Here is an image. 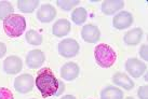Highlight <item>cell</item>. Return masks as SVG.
I'll return each mask as SVG.
<instances>
[{
	"instance_id": "18",
	"label": "cell",
	"mask_w": 148,
	"mask_h": 99,
	"mask_svg": "<svg viewBox=\"0 0 148 99\" xmlns=\"http://www.w3.org/2000/svg\"><path fill=\"white\" fill-rule=\"evenodd\" d=\"M39 5L38 0H18L17 9L23 13H33Z\"/></svg>"
},
{
	"instance_id": "8",
	"label": "cell",
	"mask_w": 148,
	"mask_h": 99,
	"mask_svg": "<svg viewBox=\"0 0 148 99\" xmlns=\"http://www.w3.org/2000/svg\"><path fill=\"white\" fill-rule=\"evenodd\" d=\"M81 38L88 43H96L101 38V30L93 24H86L81 29Z\"/></svg>"
},
{
	"instance_id": "24",
	"label": "cell",
	"mask_w": 148,
	"mask_h": 99,
	"mask_svg": "<svg viewBox=\"0 0 148 99\" xmlns=\"http://www.w3.org/2000/svg\"><path fill=\"white\" fill-rule=\"evenodd\" d=\"M148 86L147 85H143V86L138 87V91H137V96L140 99H148Z\"/></svg>"
},
{
	"instance_id": "15",
	"label": "cell",
	"mask_w": 148,
	"mask_h": 99,
	"mask_svg": "<svg viewBox=\"0 0 148 99\" xmlns=\"http://www.w3.org/2000/svg\"><path fill=\"white\" fill-rule=\"evenodd\" d=\"M143 35H144V33H143V29L140 28V27H135V28L131 29V30L127 31L125 35H124V43L131 46L137 45L142 41Z\"/></svg>"
},
{
	"instance_id": "9",
	"label": "cell",
	"mask_w": 148,
	"mask_h": 99,
	"mask_svg": "<svg viewBox=\"0 0 148 99\" xmlns=\"http://www.w3.org/2000/svg\"><path fill=\"white\" fill-rule=\"evenodd\" d=\"M45 60V53L41 50H32L26 56V65L30 69H37L41 67Z\"/></svg>"
},
{
	"instance_id": "10",
	"label": "cell",
	"mask_w": 148,
	"mask_h": 99,
	"mask_svg": "<svg viewBox=\"0 0 148 99\" xmlns=\"http://www.w3.org/2000/svg\"><path fill=\"white\" fill-rule=\"evenodd\" d=\"M23 68V62L18 56L12 55L4 59L3 62V71L8 74H16L21 72Z\"/></svg>"
},
{
	"instance_id": "25",
	"label": "cell",
	"mask_w": 148,
	"mask_h": 99,
	"mask_svg": "<svg viewBox=\"0 0 148 99\" xmlns=\"http://www.w3.org/2000/svg\"><path fill=\"white\" fill-rule=\"evenodd\" d=\"M140 56L142 59L148 60V45L147 44H143L140 49Z\"/></svg>"
},
{
	"instance_id": "12",
	"label": "cell",
	"mask_w": 148,
	"mask_h": 99,
	"mask_svg": "<svg viewBox=\"0 0 148 99\" xmlns=\"http://www.w3.org/2000/svg\"><path fill=\"white\" fill-rule=\"evenodd\" d=\"M56 16V10L52 4H42L37 11V18L41 23H50Z\"/></svg>"
},
{
	"instance_id": "14",
	"label": "cell",
	"mask_w": 148,
	"mask_h": 99,
	"mask_svg": "<svg viewBox=\"0 0 148 99\" xmlns=\"http://www.w3.org/2000/svg\"><path fill=\"white\" fill-rule=\"evenodd\" d=\"M70 29H71L70 22L66 18H60L54 23L53 27H52V33L55 37L62 38L67 36L70 33Z\"/></svg>"
},
{
	"instance_id": "26",
	"label": "cell",
	"mask_w": 148,
	"mask_h": 99,
	"mask_svg": "<svg viewBox=\"0 0 148 99\" xmlns=\"http://www.w3.org/2000/svg\"><path fill=\"white\" fill-rule=\"evenodd\" d=\"M7 53V45L3 42H0V58H2Z\"/></svg>"
},
{
	"instance_id": "1",
	"label": "cell",
	"mask_w": 148,
	"mask_h": 99,
	"mask_svg": "<svg viewBox=\"0 0 148 99\" xmlns=\"http://www.w3.org/2000/svg\"><path fill=\"white\" fill-rule=\"evenodd\" d=\"M35 84L40 94L45 98H48L51 96H55V94L58 93L60 81L50 68H43L38 72L37 77L35 79Z\"/></svg>"
},
{
	"instance_id": "13",
	"label": "cell",
	"mask_w": 148,
	"mask_h": 99,
	"mask_svg": "<svg viewBox=\"0 0 148 99\" xmlns=\"http://www.w3.org/2000/svg\"><path fill=\"white\" fill-rule=\"evenodd\" d=\"M124 8V1L122 0H105L102 3V12L105 15H112L122 11Z\"/></svg>"
},
{
	"instance_id": "5",
	"label": "cell",
	"mask_w": 148,
	"mask_h": 99,
	"mask_svg": "<svg viewBox=\"0 0 148 99\" xmlns=\"http://www.w3.org/2000/svg\"><path fill=\"white\" fill-rule=\"evenodd\" d=\"M34 84H35V81H34L33 75L28 73L21 74L14 80V88L21 94L30 93L34 88Z\"/></svg>"
},
{
	"instance_id": "6",
	"label": "cell",
	"mask_w": 148,
	"mask_h": 99,
	"mask_svg": "<svg viewBox=\"0 0 148 99\" xmlns=\"http://www.w3.org/2000/svg\"><path fill=\"white\" fill-rule=\"evenodd\" d=\"M125 70L127 71V73H130L131 77L137 79L145 73L146 65L138 58L131 57L125 62Z\"/></svg>"
},
{
	"instance_id": "3",
	"label": "cell",
	"mask_w": 148,
	"mask_h": 99,
	"mask_svg": "<svg viewBox=\"0 0 148 99\" xmlns=\"http://www.w3.org/2000/svg\"><path fill=\"white\" fill-rule=\"evenodd\" d=\"M95 62L102 68H110L114 66L117 59V54L110 45L101 43L94 50Z\"/></svg>"
},
{
	"instance_id": "22",
	"label": "cell",
	"mask_w": 148,
	"mask_h": 99,
	"mask_svg": "<svg viewBox=\"0 0 148 99\" xmlns=\"http://www.w3.org/2000/svg\"><path fill=\"white\" fill-rule=\"evenodd\" d=\"M80 3L79 0H58L56 4L64 11H69Z\"/></svg>"
},
{
	"instance_id": "20",
	"label": "cell",
	"mask_w": 148,
	"mask_h": 99,
	"mask_svg": "<svg viewBox=\"0 0 148 99\" xmlns=\"http://www.w3.org/2000/svg\"><path fill=\"white\" fill-rule=\"evenodd\" d=\"M26 41L28 42L29 44H32V45H40L42 41H43V38L36 30L30 29L26 33Z\"/></svg>"
},
{
	"instance_id": "23",
	"label": "cell",
	"mask_w": 148,
	"mask_h": 99,
	"mask_svg": "<svg viewBox=\"0 0 148 99\" xmlns=\"http://www.w3.org/2000/svg\"><path fill=\"white\" fill-rule=\"evenodd\" d=\"M0 99H14V96L10 90L5 87H0Z\"/></svg>"
},
{
	"instance_id": "11",
	"label": "cell",
	"mask_w": 148,
	"mask_h": 99,
	"mask_svg": "<svg viewBox=\"0 0 148 99\" xmlns=\"http://www.w3.org/2000/svg\"><path fill=\"white\" fill-rule=\"evenodd\" d=\"M80 73V68L79 66L74 62H66L61 68V77H62L65 81H74L79 77Z\"/></svg>"
},
{
	"instance_id": "7",
	"label": "cell",
	"mask_w": 148,
	"mask_h": 99,
	"mask_svg": "<svg viewBox=\"0 0 148 99\" xmlns=\"http://www.w3.org/2000/svg\"><path fill=\"white\" fill-rule=\"evenodd\" d=\"M133 22H134V18H133L132 13L127 12V11H120L114 17L112 26H114V28L118 29V30H124V29L130 28Z\"/></svg>"
},
{
	"instance_id": "4",
	"label": "cell",
	"mask_w": 148,
	"mask_h": 99,
	"mask_svg": "<svg viewBox=\"0 0 148 99\" xmlns=\"http://www.w3.org/2000/svg\"><path fill=\"white\" fill-rule=\"evenodd\" d=\"M58 53L64 58H71L77 56L80 51V45L75 39H64L58 43Z\"/></svg>"
},
{
	"instance_id": "17",
	"label": "cell",
	"mask_w": 148,
	"mask_h": 99,
	"mask_svg": "<svg viewBox=\"0 0 148 99\" xmlns=\"http://www.w3.org/2000/svg\"><path fill=\"white\" fill-rule=\"evenodd\" d=\"M101 99H123V92L118 87L108 85L101 92Z\"/></svg>"
},
{
	"instance_id": "28",
	"label": "cell",
	"mask_w": 148,
	"mask_h": 99,
	"mask_svg": "<svg viewBox=\"0 0 148 99\" xmlns=\"http://www.w3.org/2000/svg\"><path fill=\"white\" fill-rule=\"evenodd\" d=\"M61 99H77V98H76L74 95H65V96H63Z\"/></svg>"
},
{
	"instance_id": "2",
	"label": "cell",
	"mask_w": 148,
	"mask_h": 99,
	"mask_svg": "<svg viewBox=\"0 0 148 99\" xmlns=\"http://www.w3.org/2000/svg\"><path fill=\"white\" fill-rule=\"evenodd\" d=\"M3 30L10 38L21 37L26 30L25 17L20 14H11L3 21Z\"/></svg>"
},
{
	"instance_id": "27",
	"label": "cell",
	"mask_w": 148,
	"mask_h": 99,
	"mask_svg": "<svg viewBox=\"0 0 148 99\" xmlns=\"http://www.w3.org/2000/svg\"><path fill=\"white\" fill-rule=\"evenodd\" d=\"M64 84H63V82H61L60 81V85H58V93L55 94V96H60L61 94H62L63 92H64Z\"/></svg>"
},
{
	"instance_id": "21",
	"label": "cell",
	"mask_w": 148,
	"mask_h": 99,
	"mask_svg": "<svg viewBox=\"0 0 148 99\" xmlns=\"http://www.w3.org/2000/svg\"><path fill=\"white\" fill-rule=\"evenodd\" d=\"M14 12V8L9 1H0V20L4 21Z\"/></svg>"
},
{
	"instance_id": "16",
	"label": "cell",
	"mask_w": 148,
	"mask_h": 99,
	"mask_svg": "<svg viewBox=\"0 0 148 99\" xmlns=\"http://www.w3.org/2000/svg\"><path fill=\"white\" fill-rule=\"evenodd\" d=\"M112 83L124 88L125 91H130L134 87V82L130 79L129 75L122 73V72H116L112 75Z\"/></svg>"
},
{
	"instance_id": "19",
	"label": "cell",
	"mask_w": 148,
	"mask_h": 99,
	"mask_svg": "<svg viewBox=\"0 0 148 99\" xmlns=\"http://www.w3.org/2000/svg\"><path fill=\"white\" fill-rule=\"evenodd\" d=\"M86 17H88V12L82 7L76 8L71 13V21L76 25H82L86 21Z\"/></svg>"
}]
</instances>
